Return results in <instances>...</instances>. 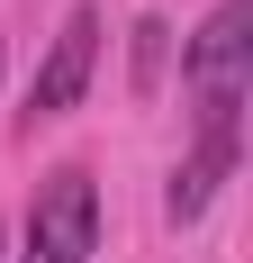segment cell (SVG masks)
<instances>
[{"instance_id": "cell-1", "label": "cell", "mask_w": 253, "mask_h": 263, "mask_svg": "<svg viewBox=\"0 0 253 263\" xmlns=\"http://www.w3.org/2000/svg\"><path fill=\"white\" fill-rule=\"evenodd\" d=\"M100 254V182L64 163L36 182V209H27V236H18V263H91Z\"/></svg>"}, {"instance_id": "cell-2", "label": "cell", "mask_w": 253, "mask_h": 263, "mask_svg": "<svg viewBox=\"0 0 253 263\" xmlns=\"http://www.w3.org/2000/svg\"><path fill=\"white\" fill-rule=\"evenodd\" d=\"M244 73H253V9L244 0H217L208 27L181 46V82L199 109H244Z\"/></svg>"}, {"instance_id": "cell-3", "label": "cell", "mask_w": 253, "mask_h": 263, "mask_svg": "<svg viewBox=\"0 0 253 263\" xmlns=\"http://www.w3.org/2000/svg\"><path fill=\"white\" fill-rule=\"evenodd\" d=\"M235 155H244V118H199V127H190V155L172 163V191H163V218H172V227L208 218V200L226 191Z\"/></svg>"}, {"instance_id": "cell-4", "label": "cell", "mask_w": 253, "mask_h": 263, "mask_svg": "<svg viewBox=\"0 0 253 263\" xmlns=\"http://www.w3.org/2000/svg\"><path fill=\"white\" fill-rule=\"evenodd\" d=\"M91 73H100V9H73V18L54 27L36 82H27V118H64V109H81Z\"/></svg>"}, {"instance_id": "cell-5", "label": "cell", "mask_w": 253, "mask_h": 263, "mask_svg": "<svg viewBox=\"0 0 253 263\" xmlns=\"http://www.w3.org/2000/svg\"><path fill=\"white\" fill-rule=\"evenodd\" d=\"M163 64H172V27H163V18H136V91H154Z\"/></svg>"}, {"instance_id": "cell-6", "label": "cell", "mask_w": 253, "mask_h": 263, "mask_svg": "<svg viewBox=\"0 0 253 263\" xmlns=\"http://www.w3.org/2000/svg\"><path fill=\"white\" fill-rule=\"evenodd\" d=\"M0 263H9V227H0Z\"/></svg>"}]
</instances>
